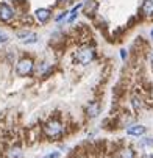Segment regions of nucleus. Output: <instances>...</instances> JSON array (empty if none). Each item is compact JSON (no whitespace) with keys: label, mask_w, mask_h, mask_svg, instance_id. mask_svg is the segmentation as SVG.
Wrapping results in <instances>:
<instances>
[{"label":"nucleus","mask_w":153,"mask_h":158,"mask_svg":"<svg viewBox=\"0 0 153 158\" xmlns=\"http://www.w3.org/2000/svg\"><path fill=\"white\" fill-rule=\"evenodd\" d=\"M13 16H14V11L11 10L10 5H6V3L0 5V20L2 22H10L13 19Z\"/></svg>","instance_id":"20e7f679"},{"label":"nucleus","mask_w":153,"mask_h":158,"mask_svg":"<svg viewBox=\"0 0 153 158\" xmlns=\"http://www.w3.org/2000/svg\"><path fill=\"white\" fill-rule=\"evenodd\" d=\"M81 6H83V5H81V3H78V5H77V6H75V8H74V10L70 11V16H69V22H74V20H75V17H77V14H78V11H80V8H81Z\"/></svg>","instance_id":"ddd939ff"},{"label":"nucleus","mask_w":153,"mask_h":158,"mask_svg":"<svg viewBox=\"0 0 153 158\" xmlns=\"http://www.w3.org/2000/svg\"><path fill=\"white\" fill-rule=\"evenodd\" d=\"M16 71H17V74L22 75V77L30 75V74L33 72V61H31L30 58H22V60H19V63H17V66H16Z\"/></svg>","instance_id":"7ed1b4c3"},{"label":"nucleus","mask_w":153,"mask_h":158,"mask_svg":"<svg viewBox=\"0 0 153 158\" xmlns=\"http://www.w3.org/2000/svg\"><path fill=\"white\" fill-rule=\"evenodd\" d=\"M94 56H95V52H94L92 47H83V49H80V50L77 52V55H75L77 61L81 63V64H89V63L94 60Z\"/></svg>","instance_id":"f03ea898"},{"label":"nucleus","mask_w":153,"mask_h":158,"mask_svg":"<svg viewBox=\"0 0 153 158\" xmlns=\"http://www.w3.org/2000/svg\"><path fill=\"white\" fill-rule=\"evenodd\" d=\"M22 149L20 146H11L8 150H6V158H22Z\"/></svg>","instance_id":"0eeeda50"},{"label":"nucleus","mask_w":153,"mask_h":158,"mask_svg":"<svg viewBox=\"0 0 153 158\" xmlns=\"http://www.w3.org/2000/svg\"><path fill=\"white\" fill-rule=\"evenodd\" d=\"M83 6H84V13H86L87 16H91V14H94V13L97 11L99 3L95 2V0H87V2H86Z\"/></svg>","instance_id":"1a4fd4ad"},{"label":"nucleus","mask_w":153,"mask_h":158,"mask_svg":"<svg viewBox=\"0 0 153 158\" xmlns=\"http://www.w3.org/2000/svg\"><path fill=\"white\" fill-rule=\"evenodd\" d=\"M142 13L144 14H153V0H145L142 5Z\"/></svg>","instance_id":"f8f14e48"},{"label":"nucleus","mask_w":153,"mask_h":158,"mask_svg":"<svg viewBox=\"0 0 153 158\" xmlns=\"http://www.w3.org/2000/svg\"><path fill=\"white\" fill-rule=\"evenodd\" d=\"M116 156L117 158H135V152L131 150L130 147H125V149H120Z\"/></svg>","instance_id":"9b49d317"},{"label":"nucleus","mask_w":153,"mask_h":158,"mask_svg":"<svg viewBox=\"0 0 153 158\" xmlns=\"http://www.w3.org/2000/svg\"><path fill=\"white\" fill-rule=\"evenodd\" d=\"M151 38H153V30H151Z\"/></svg>","instance_id":"2eb2a0df"},{"label":"nucleus","mask_w":153,"mask_h":158,"mask_svg":"<svg viewBox=\"0 0 153 158\" xmlns=\"http://www.w3.org/2000/svg\"><path fill=\"white\" fill-rule=\"evenodd\" d=\"M44 133H46V136L49 138H59L62 135V125L59 121L56 119H52L49 121L46 125H44Z\"/></svg>","instance_id":"f257e3e1"},{"label":"nucleus","mask_w":153,"mask_h":158,"mask_svg":"<svg viewBox=\"0 0 153 158\" xmlns=\"http://www.w3.org/2000/svg\"><path fill=\"white\" fill-rule=\"evenodd\" d=\"M36 19L41 22V24H46V22L50 19V10H47V8L36 10Z\"/></svg>","instance_id":"423d86ee"},{"label":"nucleus","mask_w":153,"mask_h":158,"mask_svg":"<svg viewBox=\"0 0 153 158\" xmlns=\"http://www.w3.org/2000/svg\"><path fill=\"white\" fill-rule=\"evenodd\" d=\"M64 2H66V3H67V2H70V0H61V3H64Z\"/></svg>","instance_id":"4468645a"},{"label":"nucleus","mask_w":153,"mask_h":158,"mask_svg":"<svg viewBox=\"0 0 153 158\" xmlns=\"http://www.w3.org/2000/svg\"><path fill=\"white\" fill-rule=\"evenodd\" d=\"M44 158H49V155H47V156H44Z\"/></svg>","instance_id":"dca6fc26"},{"label":"nucleus","mask_w":153,"mask_h":158,"mask_svg":"<svg viewBox=\"0 0 153 158\" xmlns=\"http://www.w3.org/2000/svg\"><path fill=\"white\" fill-rule=\"evenodd\" d=\"M17 38H19L22 42H27V44L38 41L36 33H31V31H17Z\"/></svg>","instance_id":"39448f33"},{"label":"nucleus","mask_w":153,"mask_h":158,"mask_svg":"<svg viewBox=\"0 0 153 158\" xmlns=\"http://www.w3.org/2000/svg\"><path fill=\"white\" fill-rule=\"evenodd\" d=\"M86 111H87V116H89V118H95L99 113H100V103L99 102L89 103V105H87V108H86Z\"/></svg>","instance_id":"6e6552de"},{"label":"nucleus","mask_w":153,"mask_h":158,"mask_svg":"<svg viewBox=\"0 0 153 158\" xmlns=\"http://www.w3.org/2000/svg\"><path fill=\"white\" fill-rule=\"evenodd\" d=\"M128 135H131V136H141V135L145 133V127L144 125H131L128 130H127Z\"/></svg>","instance_id":"9d476101"}]
</instances>
